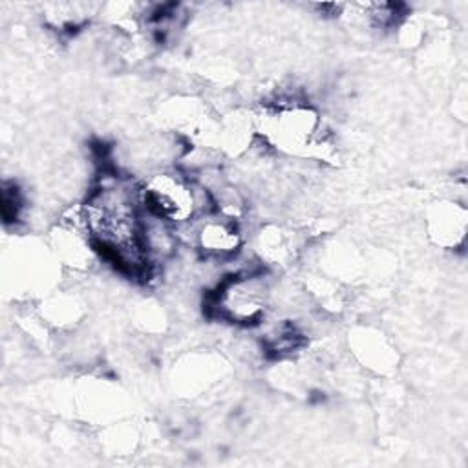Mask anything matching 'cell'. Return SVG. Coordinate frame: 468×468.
<instances>
[{"label":"cell","mask_w":468,"mask_h":468,"mask_svg":"<svg viewBox=\"0 0 468 468\" xmlns=\"http://www.w3.org/2000/svg\"><path fill=\"white\" fill-rule=\"evenodd\" d=\"M86 230L101 261L132 278L154 271L143 247L141 185L132 176L104 170L80 203Z\"/></svg>","instance_id":"cell-1"},{"label":"cell","mask_w":468,"mask_h":468,"mask_svg":"<svg viewBox=\"0 0 468 468\" xmlns=\"http://www.w3.org/2000/svg\"><path fill=\"white\" fill-rule=\"evenodd\" d=\"M256 135L283 154H309L324 144L318 110L298 97H280L254 115Z\"/></svg>","instance_id":"cell-2"},{"label":"cell","mask_w":468,"mask_h":468,"mask_svg":"<svg viewBox=\"0 0 468 468\" xmlns=\"http://www.w3.org/2000/svg\"><path fill=\"white\" fill-rule=\"evenodd\" d=\"M141 201L148 214L176 227H185L212 210L207 186L177 168L150 172L141 183Z\"/></svg>","instance_id":"cell-3"},{"label":"cell","mask_w":468,"mask_h":468,"mask_svg":"<svg viewBox=\"0 0 468 468\" xmlns=\"http://www.w3.org/2000/svg\"><path fill=\"white\" fill-rule=\"evenodd\" d=\"M269 305V285L261 272L243 271L223 278L208 296V309L223 322L256 325L263 322Z\"/></svg>","instance_id":"cell-4"},{"label":"cell","mask_w":468,"mask_h":468,"mask_svg":"<svg viewBox=\"0 0 468 468\" xmlns=\"http://www.w3.org/2000/svg\"><path fill=\"white\" fill-rule=\"evenodd\" d=\"M49 250L57 263L75 271H86L99 260L93 241L86 230L80 205L69 207L49 230Z\"/></svg>","instance_id":"cell-5"},{"label":"cell","mask_w":468,"mask_h":468,"mask_svg":"<svg viewBox=\"0 0 468 468\" xmlns=\"http://www.w3.org/2000/svg\"><path fill=\"white\" fill-rule=\"evenodd\" d=\"M188 227L192 247L205 260H229L243 247L241 223L218 212L210 210L188 223Z\"/></svg>","instance_id":"cell-6"},{"label":"cell","mask_w":468,"mask_h":468,"mask_svg":"<svg viewBox=\"0 0 468 468\" xmlns=\"http://www.w3.org/2000/svg\"><path fill=\"white\" fill-rule=\"evenodd\" d=\"M426 232L444 250H463L468 232V210L457 199H439L426 210Z\"/></svg>","instance_id":"cell-7"},{"label":"cell","mask_w":468,"mask_h":468,"mask_svg":"<svg viewBox=\"0 0 468 468\" xmlns=\"http://www.w3.org/2000/svg\"><path fill=\"white\" fill-rule=\"evenodd\" d=\"M349 346L364 367H369L377 373H388L397 367L395 347L380 331L371 327L356 329L353 331V338H349Z\"/></svg>","instance_id":"cell-8"},{"label":"cell","mask_w":468,"mask_h":468,"mask_svg":"<svg viewBox=\"0 0 468 468\" xmlns=\"http://www.w3.org/2000/svg\"><path fill=\"white\" fill-rule=\"evenodd\" d=\"M256 252L260 254L261 261L271 265H283L296 252L294 234L282 227L267 225L256 238Z\"/></svg>","instance_id":"cell-9"},{"label":"cell","mask_w":468,"mask_h":468,"mask_svg":"<svg viewBox=\"0 0 468 468\" xmlns=\"http://www.w3.org/2000/svg\"><path fill=\"white\" fill-rule=\"evenodd\" d=\"M91 4L82 2H58L44 5V18L49 27L58 33H73L86 26L91 18Z\"/></svg>","instance_id":"cell-10"},{"label":"cell","mask_w":468,"mask_h":468,"mask_svg":"<svg viewBox=\"0 0 468 468\" xmlns=\"http://www.w3.org/2000/svg\"><path fill=\"white\" fill-rule=\"evenodd\" d=\"M80 313V303L73 296H66L62 292H55L48 296L42 303V320L46 324L69 325L75 324Z\"/></svg>","instance_id":"cell-11"},{"label":"cell","mask_w":468,"mask_h":468,"mask_svg":"<svg viewBox=\"0 0 468 468\" xmlns=\"http://www.w3.org/2000/svg\"><path fill=\"white\" fill-rule=\"evenodd\" d=\"M26 199L22 196V190L15 181H5L2 185V218L5 225L16 223L24 212Z\"/></svg>","instance_id":"cell-12"}]
</instances>
